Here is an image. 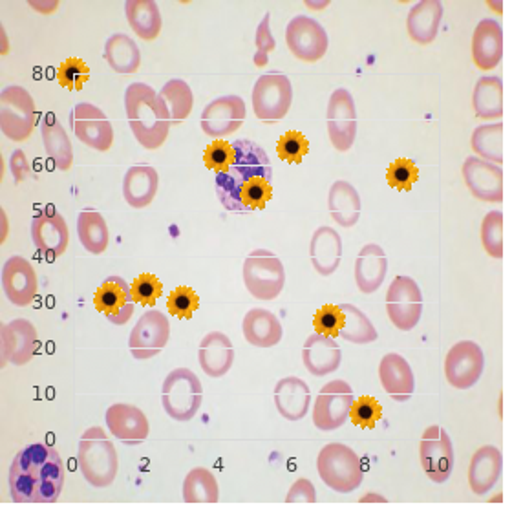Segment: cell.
Segmentation results:
<instances>
[{
	"mask_svg": "<svg viewBox=\"0 0 512 512\" xmlns=\"http://www.w3.org/2000/svg\"><path fill=\"white\" fill-rule=\"evenodd\" d=\"M233 147L235 163L227 171L216 174L218 200L229 213L262 211L273 198V167L269 156L249 139H238Z\"/></svg>",
	"mask_w": 512,
	"mask_h": 512,
	"instance_id": "6da1fadb",
	"label": "cell"
},
{
	"mask_svg": "<svg viewBox=\"0 0 512 512\" xmlns=\"http://www.w3.org/2000/svg\"><path fill=\"white\" fill-rule=\"evenodd\" d=\"M63 459L46 443L22 448L10 467L11 500L15 503H55L64 485Z\"/></svg>",
	"mask_w": 512,
	"mask_h": 512,
	"instance_id": "7a4b0ae2",
	"label": "cell"
},
{
	"mask_svg": "<svg viewBox=\"0 0 512 512\" xmlns=\"http://www.w3.org/2000/svg\"><path fill=\"white\" fill-rule=\"evenodd\" d=\"M125 110L134 138L145 149H160L171 130V116L161 97L145 83H132L125 92Z\"/></svg>",
	"mask_w": 512,
	"mask_h": 512,
	"instance_id": "3957f363",
	"label": "cell"
},
{
	"mask_svg": "<svg viewBox=\"0 0 512 512\" xmlns=\"http://www.w3.org/2000/svg\"><path fill=\"white\" fill-rule=\"evenodd\" d=\"M77 463L81 474L92 487L105 489L116 481L119 469L118 452L103 428H88L81 436Z\"/></svg>",
	"mask_w": 512,
	"mask_h": 512,
	"instance_id": "277c9868",
	"label": "cell"
},
{
	"mask_svg": "<svg viewBox=\"0 0 512 512\" xmlns=\"http://www.w3.org/2000/svg\"><path fill=\"white\" fill-rule=\"evenodd\" d=\"M317 470L320 480L339 494L357 491L364 480L361 459L352 448L342 443H330L320 450Z\"/></svg>",
	"mask_w": 512,
	"mask_h": 512,
	"instance_id": "5b68a950",
	"label": "cell"
},
{
	"mask_svg": "<svg viewBox=\"0 0 512 512\" xmlns=\"http://www.w3.org/2000/svg\"><path fill=\"white\" fill-rule=\"evenodd\" d=\"M161 403L165 414L187 423L200 412L203 403L202 381L189 368H176L165 377L161 388Z\"/></svg>",
	"mask_w": 512,
	"mask_h": 512,
	"instance_id": "8992f818",
	"label": "cell"
},
{
	"mask_svg": "<svg viewBox=\"0 0 512 512\" xmlns=\"http://www.w3.org/2000/svg\"><path fill=\"white\" fill-rule=\"evenodd\" d=\"M244 282L256 300H275L286 286L284 264L275 253L258 249L244 262Z\"/></svg>",
	"mask_w": 512,
	"mask_h": 512,
	"instance_id": "52a82bcc",
	"label": "cell"
},
{
	"mask_svg": "<svg viewBox=\"0 0 512 512\" xmlns=\"http://www.w3.org/2000/svg\"><path fill=\"white\" fill-rule=\"evenodd\" d=\"M37 119L35 101L22 86H8L0 94V128L6 138L21 143L32 136Z\"/></svg>",
	"mask_w": 512,
	"mask_h": 512,
	"instance_id": "ba28073f",
	"label": "cell"
},
{
	"mask_svg": "<svg viewBox=\"0 0 512 512\" xmlns=\"http://www.w3.org/2000/svg\"><path fill=\"white\" fill-rule=\"evenodd\" d=\"M253 110L256 119L277 123L288 116L293 103V88L288 75L280 72L260 75L253 86Z\"/></svg>",
	"mask_w": 512,
	"mask_h": 512,
	"instance_id": "9c48e42d",
	"label": "cell"
},
{
	"mask_svg": "<svg viewBox=\"0 0 512 512\" xmlns=\"http://www.w3.org/2000/svg\"><path fill=\"white\" fill-rule=\"evenodd\" d=\"M353 399L355 395L352 386L346 381L335 379L324 384L315 399L313 425L319 428L320 432H333L344 427V423L350 419Z\"/></svg>",
	"mask_w": 512,
	"mask_h": 512,
	"instance_id": "30bf717a",
	"label": "cell"
},
{
	"mask_svg": "<svg viewBox=\"0 0 512 512\" xmlns=\"http://www.w3.org/2000/svg\"><path fill=\"white\" fill-rule=\"evenodd\" d=\"M386 313L397 330L416 328L423 315V293L414 278L395 277L392 280L386 291Z\"/></svg>",
	"mask_w": 512,
	"mask_h": 512,
	"instance_id": "8fae6325",
	"label": "cell"
},
{
	"mask_svg": "<svg viewBox=\"0 0 512 512\" xmlns=\"http://www.w3.org/2000/svg\"><path fill=\"white\" fill-rule=\"evenodd\" d=\"M171 339V322L160 310L145 311L128 337V348L134 359L147 361L163 352Z\"/></svg>",
	"mask_w": 512,
	"mask_h": 512,
	"instance_id": "7c38bea8",
	"label": "cell"
},
{
	"mask_svg": "<svg viewBox=\"0 0 512 512\" xmlns=\"http://www.w3.org/2000/svg\"><path fill=\"white\" fill-rule=\"evenodd\" d=\"M419 459H421V467L430 480L434 483L448 481L454 470L456 456H454L452 439L445 428L432 425L423 432L421 443H419Z\"/></svg>",
	"mask_w": 512,
	"mask_h": 512,
	"instance_id": "4fadbf2b",
	"label": "cell"
},
{
	"mask_svg": "<svg viewBox=\"0 0 512 512\" xmlns=\"http://www.w3.org/2000/svg\"><path fill=\"white\" fill-rule=\"evenodd\" d=\"M326 123L330 134L331 145L339 152H346L353 147L357 138V108L355 101L346 88H337L330 97L326 110Z\"/></svg>",
	"mask_w": 512,
	"mask_h": 512,
	"instance_id": "5bb4252c",
	"label": "cell"
},
{
	"mask_svg": "<svg viewBox=\"0 0 512 512\" xmlns=\"http://www.w3.org/2000/svg\"><path fill=\"white\" fill-rule=\"evenodd\" d=\"M286 43L289 52L300 61L317 63L328 52L330 39L320 22L306 15H297L288 24Z\"/></svg>",
	"mask_w": 512,
	"mask_h": 512,
	"instance_id": "9a60e30c",
	"label": "cell"
},
{
	"mask_svg": "<svg viewBox=\"0 0 512 512\" xmlns=\"http://www.w3.org/2000/svg\"><path fill=\"white\" fill-rule=\"evenodd\" d=\"M75 138L90 149L107 152L114 145V127L101 108L92 103L75 105L70 114Z\"/></svg>",
	"mask_w": 512,
	"mask_h": 512,
	"instance_id": "2e32d148",
	"label": "cell"
},
{
	"mask_svg": "<svg viewBox=\"0 0 512 512\" xmlns=\"http://www.w3.org/2000/svg\"><path fill=\"white\" fill-rule=\"evenodd\" d=\"M485 368V355L480 344L461 341L448 350L445 357V377L458 390H469L478 383Z\"/></svg>",
	"mask_w": 512,
	"mask_h": 512,
	"instance_id": "e0dca14e",
	"label": "cell"
},
{
	"mask_svg": "<svg viewBox=\"0 0 512 512\" xmlns=\"http://www.w3.org/2000/svg\"><path fill=\"white\" fill-rule=\"evenodd\" d=\"M247 108L240 96H222L203 108L200 125L213 139H222L235 134L246 121Z\"/></svg>",
	"mask_w": 512,
	"mask_h": 512,
	"instance_id": "ac0fdd59",
	"label": "cell"
},
{
	"mask_svg": "<svg viewBox=\"0 0 512 512\" xmlns=\"http://www.w3.org/2000/svg\"><path fill=\"white\" fill-rule=\"evenodd\" d=\"M2 289L13 306H30L39 289V280L32 264L24 256H11L2 267Z\"/></svg>",
	"mask_w": 512,
	"mask_h": 512,
	"instance_id": "d6986e66",
	"label": "cell"
},
{
	"mask_svg": "<svg viewBox=\"0 0 512 512\" xmlns=\"http://www.w3.org/2000/svg\"><path fill=\"white\" fill-rule=\"evenodd\" d=\"M463 178L469 191L481 202H503V171L500 165L470 156L463 163Z\"/></svg>",
	"mask_w": 512,
	"mask_h": 512,
	"instance_id": "ffe728a7",
	"label": "cell"
},
{
	"mask_svg": "<svg viewBox=\"0 0 512 512\" xmlns=\"http://www.w3.org/2000/svg\"><path fill=\"white\" fill-rule=\"evenodd\" d=\"M94 306L112 324L123 326L132 319L136 302L132 299V291L125 282V278L110 277L97 289L94 295Z\"/></svg>",
	"mask_w": 512,
	"mask_h": 512,
	"instance_id": "44dd1931",
	"label": "cell"
},
{
	"mask_svg": "<svg viewBox=\"0 0 512 512\" xmlns=\"http://www.w3.org/2000/svg\"><path fill=\"white\" fill-rule=\"evenodd\" d=\"M107 427L110 434L128 447H136L149 438V419L138 406L116 403L107 410Z\"/></svg>",
	"mask_w": 512,
	"mask_h": 512,
	"instance_id": "7402d4cb",
	"label": "cell"
},
{
	"mask_svg": "<svg viewBox=\"0 0 512 512\" xmlns=\"http://www.w3.org/2000/svg\"><path fill=\"white\" fill-rule=\"evenodd\" d=\"M32 242L35 249L48 260L59 258L70 244V229L66 220L57 213L35 216L32 222Z\"/></svg>",
	"mask_w": 512,
	"mask_h": 512,
	"instance_id": "603a6c76",
	"label": "cell"
},
{
	"mask_svg": "<svg viewBox=\"0 0 512 512\" xmlns=\"http://www.w3.org/2000/svg\"><path fill=\"white\" fill-rule=\"evenodd\" d=\"M37 330L30 320L15 319L2 326V364L24 366L37 350Z\"/></svg>",
	"mask_w": 512,
	"mask_h": 512,
	"instance_id": "cb8c5ba5",
	"label": "cell"
},
{
	"mask_svg": "<svg viewBox=\"0 0 512 512\" xmlns=\"http://www.w3.org/2000/svg\"><path fill=\"white\" fill-rule=\"evenodd\" d=\"M379 379L384 392L394 399L395 403H406L414 395L416 379L410 364L399 353H388L379 364Z\"/></svg>",
	"mask_w": 512,
	"mask_h": 512,
	"instance_id": "d4e9b609",
	"label": "cell"
},
{
	"mask_svg": "<svg viewBox=\"0 0 512 512\" xmlns=\"http://www.w3.org/2000/svg\"><path fill=\"white\" fill-rule=\"evenodd\" d=\"M302 363L306 366V370L315 377H326V375L333 374L339 370L342 363L341 346L331 337L313 333L304 342Z\"/></svg>",
	"mask_w": 512,
	"mask_h": 512,
	"instance_id": "484cf974",
	"label": "cell"
},
{
	"mask_svg": "<svg viewBox=\"0 0 512 512\" xmlns=\"http://www.w3.org/2000/svg\"><path fill=\"white\" fill-rule=\"evenodd\" d=\"M198 359H200L203 374L213 379H220L233 368L235 363L233 342L222 331H211L200 342Z\"/></svg>",
	"mask_w": 512,
	"mask_h": 512,
	"instance_id": "4316f807",
	"label": "cell"
},
{
	"mask_svg": "<svg viewBox=\"0 0 512 512\" xmlns=\"http://www.w3.org/2000/svg\"><path fill=\"white\" fill-rule=\"evenodd\" d=\"M503 456L500 448L485 445L474 452L470 459V491L478 496H485L496 487L502 478Z\"/></svg>",
	"mask_w": 512,
	"mask_h": 512,
	"instance_id": "83f0119b",
	"label": "cell"
},
{
	"mask_svg": "<svg viewBox=\"0 0 512 512\" xmlns=\"http://www.w3.org/2000/svg\"><path fill=\"white\" fill-rule=\"evenodd\" d=\"M342 238L333 227L322 225L319 227L310 242V260L313 269L320 277H331L341 266Z\"/></svg>",
	"mask_w": 512,
	"mask_h": 512,
	"instance_id": "f1b7e54d",
	"label": "cell"
},
{
	"mask_svg": "<svg viewBox=\"0 0 512 512\" xmlns=\"http://www.w3.org/2000/svg\"><path fill=\"white\" fill-rule=\"evenodd\" d=\"M278 414L286 421H302L311 405V390L300 377H284L273 392Z\"/></svg>",
	"mask_w": 512,
	"mask_h": 512,
	"instance_id": "f546056e",
	"label": "cell"
},
{
	"mask_svg": "<svg viewBox=\"0 0 512 512\" xmlns=\"http://www.w3.org/2000/svg\"><path fill=\"white\" fill-rule=\"evenodd\" d=\"M355 284L364 295H372L383 286L388 273V258L383 247L366 244L355 258Z\"/></svg>",
	"mask_w": 512,
	"mask_h": 512,
	"instance_id": "4dcf8cb0",
	"label": "cell"
},
{
	"mask_svg": "<svg viewBox=\"0 0 512 512\" xmlns=\"http://www.w3.org/2000/svg\"><path fill=\"white\" fill-rule=\"evenodd\" d=\"M472 57L480 70L496 68L503 57V30L500 22L483 19L472 37Z\"/></svg>",
	"mask_w": 512,
	"mask_h": 512,
	"instance_id": "1f68e13d",
	"label": "cell"
},
{
	"mask_svg": "<svg viewBox=\"0 0 512 512\" xmlns=\"http://www.w3.org/2000/svg\"><path fill=\"white\" fill-rule=\"evenodd\" d=\"M443 19V4L439 0H421L406 17V30L417 44H430L438 37Z\"/></svg>",
	"mask_w": 512,
	"mask_h": 512,
	"instance_id": "d6a6232c",
	"label": "cell"
},
{
	"mask_svg": "<svg viewBox=\"0 0 512 512\" xmlns=\"http://www.w3.org/2000/svg\"><path fill=\"white\" fill-rule=\"evenodd\" d=\"M160 187L158 171L150 165H134L123 178V196L130 207L143 209L154 202Z\"/></svg>",
	"mask_w": 512,
	"mask_h": 512,
	"instance_id": "836d02e7",
	"label": "cell"
},
{
	"mask_svg": "<svg viewBox=\"0 0 512 512\" xmlns=\"http://www.w3.org/2000/svg\"><path fill=\"white\" fill-rule=\"evenodd\" d=\"M282 324L273 311L253 308L244 317V337L256 348H273L282 341Z\"/></svg>",
	"mask_w": 512,
	"mask_h": 512,
	"instance_id": "e575fe53",
	"label": "cell"
},
{
	"mask_svg": "<svg viewBox=\"0 0 512 512\" xmlns=\"http://www.w3.org/2000/svg\"><path fill=\"white\" fill-rule=\"evenodd\" d=\"M328 209L335 224L341 225L344 229H352L359 222L363 209L359 191L352 183L344 180L333 183L328 194Z\"/></svg>",
	"mask_w": 512,
	"mask_h": 512,
	"instance_id": "d590c367",
	"label": "cell"
},
{
	"mask_svg": "<svg viewBox=\"0 0 512 512\" xmlns=\"http://www.w3.org/2000/svg\"><path fill=\"white\" fill-rule=\"evenodd\" d=\"M41 136H43L44 150L48 158L54 161L59 171H70L74 163V147L68 138L61 121L54 114H46L41 123Z\"/></svg>",
	"mask_w": 512,
	"mask_h": 512,
	"instance_id": "8d00e7d4",
	"label": "cell"
},
{
	"mask_svg": "<svg viewBox=\"0 0 512 512\" xmlns=\"http://www.w3.org/2000/svg\"><path fill=\"white\" fill-rule=\"evenodd\" d=\"M128 24L143 41H154L161 32V13L154 0H128L125 4Z\"/></svg>",
	"mask_w": 512,
	"mask_h": 512,
	"instance_id": "74e56055",
	"label": "cell"
},
{
	"mask_svg": "<svg viewBox=\"0 0 512 512\" xmlns=\"http://www.w3.org/2000/svg\"><path fill=\"white\" fill-rule=\"evenodd\" d=\"M472 105L481 119H500L503 116V81L498 75H483L474 88Z\"/></svg>",
	"mask_w": 512,
	"mask_h": 512,
	"instance_id": "f35d334b",
	"label": "cell"
},
{
	"mask_svg": "<svg viewBox=\"0 0 512 512\" xmlns=\"http://www.w3.org/2000/svg\"><path fill=\"white\" fill-rule=\"evenodd\" d=\"M105 61L118 74L138 72L141 66L138 44L125 33H114L105 44Z\"/></svg>",
	"mask_w": 512,
	"mask_h": 512,
	"instance_id": "ab89813d",
	"label": "cell"
},
{
	"mask_svg": "<svg viewBox=\"0 0 512 512\" xmlns=\"http://www.w3.org/2000/svg\"><path fill=\"white\" fill-rule=\"evenodd\" d=\"M77 235L88 253L101 255L107 251L110 231L105 218L94 209H86L77 216Z\"/></svg>",
	"mask_w": 512,
	"mask_h": 512,
	"instance_id": "60d3db41",
	"label": "cell"
},
{
	"mask_svg": "<svg viewBox=\"0 0 512 512\" xmlns=\"http://www.w3.org/2000/svg\"><path fill=\"white\" fill-rule=\"evenodd\" d=\"M220 500L218 481L211 470L196 467L183 480V502L216 503Z\"/></svg>",
	"mask_w": 512,
	"mask_h": 512,
	"instance_id": "b9f144b4",
	"label": "cell"
},
{
	"mask_svg": "<svg viewBox=\"0 0 512 512\" xmlns=\"http://www.w3.org/2000/svg\"><path fill=\"white\" fill-rule=\"evenodd\" d=\"M158 96L169 110L171 125H178L191 116L194 96H192L191 86L187 85L183 79H172L167 85H163Z\"/></svg>",
	"mask_w": 512,
	"mask_h": 512,
	"instance_id": "7bdbcfd3",
	"label": "cell"
},
{
	"mask_svg": "<svg viewBox=\"0 0 512 512\" xmlns=\"http://www.w3.org/2000/svg\"><path fill=\"white\" fill-rule=\"evenodd\" d=\"M472 150L481 160L491 161L494 165L503 163V123L481 125L474 128L470 138Z\"/></svg>",
	"mask_w": 512,
	"mask_h": 512,
	"instance_id": "ee69618b",
	"label": "cell"
},
{
	"mask_svg": "<svg viewBox=\"0 0 512 512\" xmlns=\"http://www.w3.org/2000/svg\"><path fill=\"white\" fill-rule=\"evenodd\" d=\"M341 310L346 315V322L339 337L352 344H370L377 341L379 333L375 330L372 320L364 315V311L353 304H341Z\"/></svg>",
	"mask_w": 512,
	"mask_h": 512,
	"instance_id": "f6af8a7d",
	"label": "cell"
},
{
	"mask_svg": "<svg viewBox=\"0 0 512 512\" xmlns=\"http://www.w3.org/2000/svg\"><path fill=\"white\" fill-rule=\"evenodd\" d=\"M88 79H90V68L79 57H68L57 68V81L68 92H81Z\"/></svg>",
	"mask_w": 512,
	"mask_h": 512,
	"instance_id": "bcb514c9",
	"label": "cell"
},
{
	"mask_svg": "<svg viewBox=\"0 0 512 512\" xmlns=\"http://www.w3.org/2000/svg\"><path fill=\"white\" fill-rule=\"evenodd\" d=\"M383 419V406L372 395H361L359 399H353L350 410V421L355 427L372 430Z\"/></svg>",
	"mask_w": 512,
	"mask_h": 512,
	"instance_id": "7dc6e473",
	"label": "cell"
},
{
	"mask_svg": "<svg viewBox=\"0 0 512 512\" xmlns=\"http://www.w3.org/2000/svg\"><path fill=\"white\" fill-rule=\"evenodd\" d=\"M481 244L492 258L503 256V213L492 211L481 222Z\"/></svg>",
	"mask_w": 512,
	"mask_h": 512,
	"instance_id": "c3c4849f",
	"label": "cell"
},
{
	"mask_svg": "<svg viewBox=\"0 0 512 512\" xmlns=\"http://www.w3.org/2000/svg\"><path fill=\"white\" fill-rule=\"evenodd\" d=\"M417 178H419V169L416 163L408 158H397L390 163L386 171V182L395 191H412Z\"/></svg>",
	"mask_w": 512,
	"mask_h": 512,
	"instance_id": "681fc988",
	"label": "cell"
},
{
	"mask_svg": "<svg viewBox=\"0 0 512 512\" xmlns=\"http://www.w3.org/2000/svg\"><path fill=\"white\" fill-rule=\"evenodd\" d=\"M308 152H310V141L299 130H288L278 139V158L286 163H302Z\"/></svg>",
	"mask_w": 512,
	"mask_h": 512,
	"instance_id": "f907efd6",
	"label": "cell"
},
{
	"mask_svg": "<svg viewBox=\"0 0 512 512\" xmlns=\"http://www.w3.org/2000/svg\"><path fill=\"white\" fill-rule=\"evenodd\" d=\"M235 147L227 143L225 139H214L213 143L207 145L203 152V163L207 169L216 172H224L235 163Z\"/></svg>",
	"mask_w": 512,
	"mask_h": 512,
	"instance_id": "816d5d0a",
	"label": "cell"
},
{
	"mask_svg": "<svg viewBox=\"0 0 512 512\" xmlns=\"http://www.w3.org/2000/svg\"><path fill=\"white\" fill-rule=\"evenodd\" d=\"M344 322H346V315L342 313L341 306H335V304H324L313 317L315 333L326 335L331 339L341 335Z\"/></svg>",
	"mask_w": 512,
	"mask_h": 512,
	"instance_id": "f5cc1de1",
	"label": "cell"
},
{
	"mask_svg": "<svg viewBox=\"0 0 512 512\" xmlns=\"http://www.w3.org/2000/svg\"><path fill=\"white\" fill-rule=\"evenodd\" d=\"M130 291H132V299L136 304L154 306L163 295V284L156 275L143 273L130 284Z\"/></svg>",
	"mask_w": 512,
	"mask_h": 512,
	"instance_id": "db71d44e",
	"label": "cell"
},
{
	"mask_svg": "<svg viewBox=\"0 0 512 512\" xmlns=\"http://www.w3.org/2000/svg\"><path fill=\"white\" fill-rule=\"evenodd\" d=\"M198 306H200L198 293L192 288H187V286L174 289L169 295V300H167L169 313L178 317V319H192V315H194V311L198 310Z\"/></svg>",
	"mask_w": 512,
	"mask_h": 512,
	"instance_id": "11a10c76",
	"label": "cell"
},
{
	"mask_svg": "<svg viewBox=\"0 0 512 512\" xmlns=\"http://www.w3.org/2000/svg\"><path fill=\"white\" fill-rule=\"evenodd\" d=\"M269 19H271V15L266 13L264 19L260 22V26L256 28V52L255 57H253V63H255L256 68H264V66H267V63H269V54H271V52L275 50V46H277V41H275V37H273V33H271Z\"/></svg>",
	"mask_w": 512,
	"mask_h": 512,
	"instance_id": "9f6ffc18",
	"label": "cell"
},
{
	"mask_svg": "<svg viewBox=\"0 0 512 512\" xmlns=\"http://www.w3.org/2000/svg\"><path fill=\"white\" fill-rule=\"evenodd\" d=\"M288 503H315L317 502V491L313 487L310 480H297L291 489H289L288 496H286Z\"/></svg>",
	"mask_w": 512,
	"mask_h": 512,
	"instance_id": "6f0895ef",
	"label": "cell"
},
{
	"mask_svg": "<svg viewBox=\"0 0 512 512\" xmlns=\"http://www.w3.org/2000/svg\"><path fill=\"white\" fill-rule=\"evenodd\" d=\"M10 171L15 183H22L32 172V165L22 150H15L10 158Z\"/></svg>",
	"mask_w": 512,
	"mask_h": 512,
	"instance_id": "680465c9",
	"label": "cell"
},
{
	"mask_svg": "<svg viewBox=\"0 0 512 512\" xmlns=\"http://www.w3.org/2000/svg\"><path fill=\"white\" fill-rule=\"evenodd\" d=\"M363 502H384V498L377 494H368V496H364Z\"/></svg>",
	"mask_w": 512,
	"mask_h": 512,
	"instance_id": "91938a15",
	"label": "cell"
}]
</instances>
